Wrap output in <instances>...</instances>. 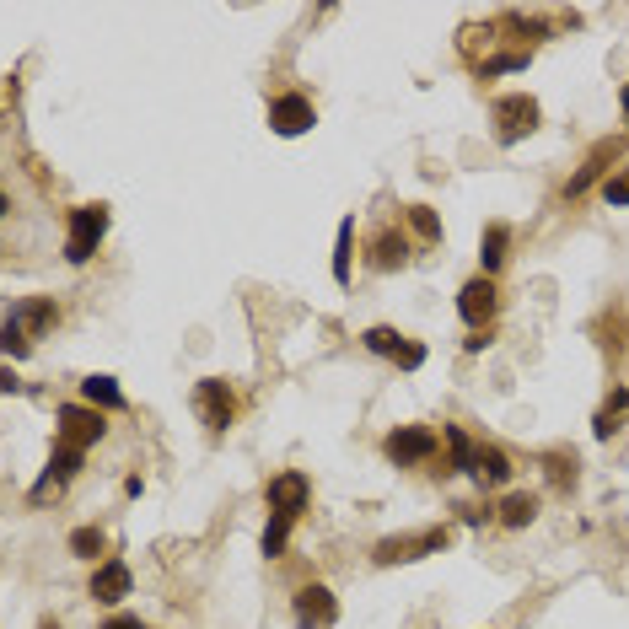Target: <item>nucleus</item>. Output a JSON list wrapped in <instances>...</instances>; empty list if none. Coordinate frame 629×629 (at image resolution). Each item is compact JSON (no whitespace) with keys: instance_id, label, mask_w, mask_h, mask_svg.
Wrapping results in <instances>:
<instances>
[{"instance_id":"obj_22","label":"nucleus","mask_w":629,"mask_h":629,"mask_svg":"<svg viewBox=\"0 0 629 629\" xmlns=\"http://www.w3.org/2000/svg\"><path fill=\"white\" fill-rule=\"evenodd\" d=\"M291 533H296V517H280V511H269L264 538H259V554H264V560H280L285 543H291Z\"/></svg>"},{"instance_id":"obj_34","label":"nucleus","mask_w":629,"mask_h":629,"mask_svg":"<svg viewBox=\"0 0 629 629\" xmlns=\"http://www.w3.org/2000/svg\"><path fill=\"white\" fill-rule=\"evenodd\" d=\"M103 629H146V624H140V619H108Z\"/></svg>"},{"instance_id":"obj_28","label":"nucleus","mask_w":629,"mask_h":629,"mask_svg":"<svg viewBox=\"0 0 629 629\" xmlns=\"http://www.w3.org/2000/svg\"><path fill=\"white\" fill-rule=\"evenodd\" d=\"M603 205L608 210H629V167H619V173L603 183Z\"/></svg>"},{"instance_id":"obj_8","label":"nucleus","mask_w":629,"mask_h":629,"mask_svg":"<svg viewBox=\"0 0 629 629\" xmlns=\"http://www.w3.org/2000/svg\"><path fill=\"white\" fill-rule=\"evenodd\" d=\"M194 409L205 414V425L221 436L226 425L237 420V393H232V382H221V377H199V382H194Z\"/></svg>"},{"instance_id":"obj_29","label":"nucleus","mask_w":629,"mask_h":629,"mask_svg":"<svg viewBox=\"0 0 629 629\" xmlns=\"http://www.w3.org/2000/svg\"><path fill=\"white\" fill-rule=\"evenodd\" d=\"M393 366H398V371H420V366H425V345H420V339H404L398 355H393Z\"/></svg>"},{"instance_id":"obj_20","label":"nucleus","mask_w":629,"mask_h":629,"mask_svg":"<svg viewBox=\"0 0 629 629\" xmlns=\"http://www.w3.org/2000/svg\"><path fill=\"white\" fill-rule=\"evenodd\" d=\"M533 517H538V500H533V495H506V500L495 506V522H500V527H511V533L533 527Z\"/></svg>"},{"instance_id":"obj_30","label":"nucleus","mask_w":629,"mask_h":629,"mask_svg":"<svg viewBox=\"0 0 629 629\" xmlns=\"http://www.w3.org/2000/svg\"><path fill=\"white\" fill-rule=\"evenodd\" d=\"M522 65H527V54H495V60L479 65V76H500V70H522Z\"/></svg>"},{"instance_id":"obj_11","label":"nucleus","mask_w":629,"mask_h":629,"mask_svg":"<svg viewBox=\"0 0 629 629\" xmlns=\"http://www.w3.org/2000/svg\"><path fill=\"white\" fill-rule=\"evenodd\" d=\"M291 608H296V624H339V597H334V586H323V581H307L302 592L291 597Z\"/></svg>"},{"instance_id":"obj_31","label":"nucleus","mask_w":629,"mask_h":629,"mask_svg":"<svg viewBox=\"0 0 629 629\" xmlns=\"http://www.w3.org/2000/svg\"><path fill=\"white\" fill-rule=\"evenodd\" d=\"M543 463L554 468V484H560V490H570V484H576V474H570V452H549Z\"/></svg>"},{"instance_id":"obj_12","label":"nucleus","mask_w":629,"mask_h":629,"mask_svg":"<svg viewBox=\"0 0 629 629\" xmlns=\"http://www.w3.org/2000/svg\"><path fill=\"white\" fill-rule=\"evenodd\" d=\"M87 592H92V603H103V608H119L124 597L135 592V576H130V565H124V560H103V565L92 570Z\"/></svg>"},{"instance_id":"obj_25","label":"nucleus","mask_w":629,"mask_h":629,"mask_svg":"<svg viewBox=\"0 0 629 629\" xmlns=\"http://www.w3.org/2000/svg\"><path fill=\"white\" fill-rule=\"evenodd\" d=\"M447 452H452V468L457 474H474V441H468V431L463 425H447Z\"/></svg>"},{"instance_id":"obj_19","label":"nucleus","mask_w":629,"mask_h":629,"mask_svg":"<svg viewBox=\"0 0 629 629\" xmlns=\"http://www.w3.org/2000/svg\"><path fill=\"white\" fill-rule=\"evenodd\" d=\"M409 253H414V242L404 232H382L377 248H371V269H404Z\"/></svg>"},{"instance_id":"obj_9","label":"nucleus","mask_w":629,"mask_h":629,"mask_svg":"<svg viewBox=\"0 0 629 629\" xmlns=\"http://www.w3.org/2000/svg\"><path fill=\"white\" fill-rule=\"evenodd\" d=\"M264 500H269V511H280V517H302L307 500H312V479L302 474V468H285V474H275L264 484Z\"/></svg>"},{"instance_id":"obj_2","label":"nucleus","mask_w":629,"mask_h":629,"mask_svg":"<svg viewBox=\"0 0 629 629\" xmlns=\"http://www.w3.org/2000/svg\"><path fill=\"white\" fill-rule=\"evenodd\" d=\"M452 543L447 527H425V533H393L371 549V565H409V560H425V554H441Z\"/></svg>"},{"instance_id":"obj_15","label":"nucleus","mask_w":629,"mask_h":629,"mask_svg":"<svg viewBox=\"0 0 629 629\" xmlns=\"http://www.w3.org/2000/svg\"><path fill=\"white\" fill-rule=\"evenodd\" d=\"M613 156H619V140H603V146H597V151L581 162V173H570V178H565V199H581L597 178H603V162H613Z\"/></svg>"},{"instance_id":"obj_16","label":"nucleus","mask_w":629,"mask_h":629,"mask_svg":"<svg viewBox=\"0 0 629 629\" xmlns=\"http://www.w3.org/2000/svg\"><path fill=\"white\" fill-rule=\"evenodd\" d=\"M11 312H17V323L27 328V339H44L49 328L60 323V307H54L49 296H27V302H22V307H11Z\"/></svg>"},{"instance_id":"obj_26","label":"nucleus","mask_w":629,"mask_h":629,"mask_svg":"<svg viewBox=\"0 0 629 629\" xmlns=\"http://www.w3.org/2000/svg\"><path fill=\"white\" fill-rule=\"evenodd\" d=\"M361 345H366L371 355H388V361H393L398 345H404V334H398V328H388V323H377V328H366V334H361Z\"/></svg>"},{"instance_id":"obj_21","label":"nucleus","mask_w":629,"mask_h":629,"mask_svg":"<svg viewBox=\"0 0 629 629\" xmlns=\"http://www.w3.org/2000/svg\"><path fill=\"white\" fill-rule=\"evenodd\" d=\"M350 275H355V216L339 221V237H334V280L350 285Z\"/></svg>"},{"instance_id":"obj_1","label":"nucleus","mask_w":629,"mask_h":629,"mask_svg":"<svg viewBox=\"0 0 629 629\" xmlns=\"http://www.w3.org/2000/svg\"><path fill=\"white\" fill-rule=\"evenodd\" d=\"M108 226H113V210L103 205V199L70 210V216H65V264H76V269L92 264V253L103 248Z\"/></svg>"},{"instance_id":"obj_35","label":"nucleus","mask_w":629,"mask_h":629,"mask_svg":"<svg viewBox=\"0 0 629 629\" xmlns=\"http://www.w3.org/2000/svg\"><path fill=\"white\" fill-rule=\"evenodd\" d=\"M6 210H11V199H6V189H0V221H6Z\"/></svg>"},{"instance_id":"obj_13","label":"nucleus","mask_w":629,"mask_h":629,"mask_svg":"<svg viewBox=\"0 0 629 629\" xmlns=\"http://www.w3.org/2000/svg\"><path fill=\"white\" fill-rule=\"evenodd\" d=\"M506 259H511V226L506 221H490L484 226V242H479V275H500L506 269Z\"/></svg>"},{"instance_id":"obj_37","label":"nucleus","mask_w":629,"mask_h":629,"mask_svg":"<svg viewBox=\"0 0 629 629\" xmlns=\"http://www.w3.org/2000/svg\"><path fill=\"white\" fill-rule=\"evenodd\" d=\"M296 629H318V624H296Z\"/></svg>"},{"instance_id":"obj_14","label":"nucleus","mask_w":629,"mask_h":629,"mask_svg":"<svg viewBox=\"0 0 629 629\" xmlns=\"http://www.w3.org/2000/svg\"><path fill=\"white\" fill-rule=\"evenodd\" d=\"M511 479V452L506 447H479L474 452V484L479 490H500Z\"/></svg>"},{"instance_id":"obj_10","label":"nucleus","mask_w":629,"mask_h":629,"mask_svg":"<svg viewBox=\"0 0 629 629\" xmlns=\"http://www.w3.org/2000/svg\"><path fill=\"white\" fill-rule=\"evenodd\" d=\"M312 124H318V108H312L302 92H285V97H275V103H269V130L285 135V140L307 135Z\"/></svg>"},{"instance_id":"obj_27","label":"nucleus","mask_w":629,"mask_h":629,"mask_svg":"<svg viewBox=\"0 0 629 629\" xmlns=\"http://www.w3.org/2000/svg\"><path fill=\"white\" fill-rule=\"evenodd\" d=\"M409 226H414V237H420V242H441V216L431 205H409Z\"/></svg>"},{"instance_id":"obj_4","label":"nucleus","mask_w":629,"mask_h":629,"mask_svg":"<svg viewBox=\"0 0 629 629\" xmlns=\"http://www.w3.org/2000/svg\"><path fill=\"white\" fill-rule=\"evenodd\" d=\"M431 452H436V431H431V425H393V431L382 436V457H388L393 468L431 463Z\"/></svg>"},{"instance_id":"obj_6","label":"nucleus","mask_w":629,"mask_h":629,"mask_svg":"<svg viewBox=\"0 0 629 629\" xmlns=\"http://www.w3.org/2000/svg\"><path fill=\"white\" fill-rule=\"evenodd\" d=\"M500 312V285L490 275H474L463 280V291H457V318L468 323V334H479V328H490Z\"/></svg>"},{"instance_id":"obj_17","label":"nucleus","mask_w":629,"mask_h":629,"mask_svg":"<svg viewBox=\"0 0 629 629\" xmlns=\"http://www.w3.org/2000/svg\"><path fill=\"white\" fill-rule=\"evenodd\" d=\"M619 420H629V388H613L608 393V404L592 414V436L597 441H613V436H619Z\"/></svg>"},{"instance_id":"obj_18","label":"nucleus","mask_w":629,"mask_h":629,"mask_svg":"<svg viewBox=\"0 0 629 629\" xmlns=\"http://www.w3.org/2000/svg\"><path fill=\"white\" fill-rule=\"evenodd\" d=\"M81 398H87L92 409H103V414H108V409H113V414L124 409V388L108 377V371H92V377L81 382Z\"/></svg>"},{"instance_id":"obj_3","label":"nucleus","mask_w":629,"mask_h":629,"mask_svg":"<svg viewBox=\"0 0 629 629\" xmlns=\"http://www.w3.org/2000/svg\"><path fill=\"white\" fill-rule=\"evenodd\" d=\"M495 140L500 146H517V140H527L538 130V119H543V108H538V97H527V92H511V97H500L495 103Z\"/></svg>"},{"instance_id":"obj_23","label":"nucleus","mask_w":629,"mask_h":629,"mask_svg":"<svg viewBox=\"0 0 629 629\" xmlns=\"http://www.w3.org/2000/svg\"><path fill=\"white\" fill-rule=\"evenodd\" d=\"M27 350H33V339H27V328L17 323V312H6V323H0V355H6V361H22Z\"/></svg>"},{"instance_id":"obj_5","label":"nucleus","mask_w":629,"mask_h":629,"mask_svg":"<svg viewBox=\"0 0 629 629\" xmlns=\"http://www.w3.org/2000/svg\"><path fill=\"white\" fill-rule=\"evenodd\" d=\"M81 457H87V452H76V447H65V441H60V447L49 452V468L38 474L33 490H27V506H49V500H60L65 484L81 474Z\"/></svg>"},{"instance_id":"obj_32","label":"nucleus","mask_w":629,"mask_h":629,"mask_svg":"<svg viewBox=\"0 0 629 629\" xmlns=\"http://www.w3.org/2000/svg\"><path fill=\"white\" fill-rule=\"evenodd\" d=\"M490 345H495L490 328H479V334H468V339H463V350H468V355H479V350H490Z\"/></svg>"},{"instance_id":"obj_24","label":"nucleus","mask_w":629,"mask_h":629,"mask_svg":"<svg viewBox=\"0 0 629 629\" xmlns=\"http://www.w3.org/2000/svg\"><path fill=\"white\" fill-rule=\"evenodd\" d=\"M70 554H76V560H97V554H108V533H103V527H76V533H70Z\"/></svg>"},{"instance_id":"obj_33","label":"nucleus","mask_w":629,"mask_h":629,"mask_svg":"<svg viewBox=\"0 0 629 629\" xmlns=\"http://www.w3.org/2000/svg\"><path fill=\"white\" fill-rule=\"evenodd\" d=\"M0 393H27L22 382H17V371H11V366H0Z\"/></svg>"},{"instance_id":"obj_36","label":"nucleus","mask_w":629,"mask_h":629,"mask_svg":"<svg viewBox=\"0 0 629 629\" xmlns=\"http://www.w3.org/2000/svg\"><path fill=\"white\" fill-rule=\"evenodd\" d=\"M619 103H624V113H629V87H624V92H619Z\"/></svg>"},{"instance_id":"obj_7","label":"nucleus","mask_w":629,"mask_h":629,"mask_svg":"<svg viewBox=\"0 0 629 629\" xmlns=\"http://www.w3.org/2000/svg\"><path fill=\"white\" fill-rule=\"evenodd\" d=\"M103 436H108V414L103 409H92V404H65L60 409V441L65 447L92 452Z\"/></svg>"}]
</instances>
